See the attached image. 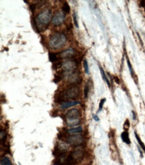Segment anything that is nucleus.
<instances>
[{"instance_id":"obj_1","label":"nucleus","mask_w":145,"mask_h":165,"mask_svg":"<svg viewBox=\"0 0 145 165\" xmlns=\"http://www.w3.org/2000/svg\"><path fill=\"white\" fill-rule=\"evenodd\" d=\"M52 11L50 9H45L39 13L35 18L36 26L39 32L47 29L52 20Z\"/></svg>"},{"instance_id":"obj_2","label":"nucleus","mask_w":145,"mask_h":165,"mask_svg":"<svg viewBox=\"0 0 145 165\" xmlns=\"http://www.w3.org/2000/svg\"><path fill=\"white\" fill-rule=\"evenodd\" d=\"M67 37L65 33L56 32L50 36L48 41V46L52 49H59L65 45Z\"/></svg>"},{"instance_id":"obj_3","label":"nucleus","mask_w":145,"mask_h":165,"mask_svg":"<svg viewBox=\"0 0 145 165\" xmlns=\"http://www.w3.org/2000/svg\"><path fill=\"white\" fill-rule=\"evenodd\" d=\"M84 156V149L78 147L66 158L65 165H72L81 161Z\"/></svg>"},{"instance_id":"obj_4","label":"nucleus","mask_w":145,"mask_h":165,"mask_svg":"<svg viewBox=\"0 0 145 165\" xmlns=\"http://www.w3.org/2000/svg\"><path fill=\"white\" fill-rule=\"evenodd\" d=\"M80 89L78 86L73 85L69 87L68 88L64 90L61 96V99L62 101L67 99H75L79 96Z\"/></svg>"},{"instance_id":"obj_5","label":"nucleus","mask_w":145,"mask_h":165,"mask_svg":"<svg viewBox=\"0 0 145 165\" xmlns=\"http://www.w3.org/2000/svg\"><path fill=\"white\" fill-rule=\"evenodd\" d=\"M84 137L80 135H70L66 138V142L68 145L74 146V147H80L84 142Z\"/></svg>"},{"instance_id":"obj_6","label":"nucleus","mask_w":145,"mask_h":165,"mask_svg":"<svg viewBox=\"0 0 145 165\" xmlns=\"http://www.w3.org/2000/svg\"><path fill=\"white\" fill-rule=\"evenodd\" d=\"M61 67L62 68V71L66 73L74 72L76 69L78 67V64H77L75 61L73 60H67L65 61L61 64Z\"/></svg>"},{"instance_id":"obj_7","label":"nucleus","mask_w":145,"mask_h":165,"mask_svg":"<svg viewBox=\"0 0 145 165\" xmlns=\"http://www.w3.org/2000/svg\"><path fill=\"white\" fill-rule=\"evenodd\" d=\"M65 20V13L63 11H58L52 17V23L55 26H59L62 24Z\"/></svg>"},{"instance_id":"obj_8","label":"nucleus","mask_w":145,"mask_h":165,"mask_svg":"<svg viewBox=\"0 0 145 165\" xmlns=\"http://www.w3.org/2000/svg\"><path fill=\"white\" fill-rule=\"evenodd\" d=\"M65 116L66 120L78 119L81 116V113L78 108H72L66 112Z\"/></svg>"},{"instance_id":"obj_9","label":"nucleus","mask_w":145,"mask_h":165,"mask_svg":"<svg viewBox=\"0 0 145 165\" xmlns=\"http://www.w3.org/2000/svg\"><path fill=\"white\" fill-rule=\"evenodd\" d=\"M76 55L75 49L72 47L66 49L65 50L60 53V58L64 59V60H68L73 57Z\"/></svg>"},{"instance_id":"obj_10","label":"nucleus","mask_w":145,"mask_h":165,"mask_svg":"<svg viewBox=\"0 0 145 165\" xmlns=\"http://www.w3.org/2000/svg\"><path fill=\"white\" fill-rule=\"evenodd\" d=\"M64 75L66 77L68 81L72 84L78 83V81H80L79 80L80 79L79 75L78 73L76 72V71H74V72H72V73H66V74H64Z\"/></svg>"},{"instance_id":"obj_11","label":"nucleus","mask_w":145,"mask_h":165,"mask_svg":"<svg viewBox=\"0 0 145 165\" xmlns=\"http://www.w3.org/2000/svg\"><path fill=\"white\" fill-rule=\"evenodd\" d=\"M80 102L77 101H66V102H63L60 105V108L62 110H65L68 108L70 107H74V106L79 105Z\"/></svg>"},{"instance_id":"obj_12","label":"nucleus","mask_w":145,"mask_h":165,"mask_svg":"<svg viewBox=\"0 0 145 165\" xmlns=\"http://www.w3.org/2000/svg\"><path fill=\"white\" fill-rule=\"evenodd\" d=\"M83 131L82 127H74V128H71L67 130V133H68L70 135H78V134L81 133Z\"/></svg>"},{"instance_id":"obj_13","label":"nucleus","mask_w":145,"mask_h":165,"mask_svg":"<svg viewBox=\"0 0 145 165\" xmlns=\"http://www.w3.org/2000/svg\"><path fill=\"white\" fill-rule=\"evenodd\" d=\"M121 138H122V141L125 142L126 144L127 145L131 144V140H130V138H129V135L127 131H124L121 134Z\"/></svg>"},{"instance_id":"obj_14","label":"nucleus","mask_w":145,"mask_h":165,"mask_svg":"<svg viewBox=\"0 0 145 165\" xmlns=\"http://www.w3.org/2000/svg\"><path fill=\"white\" fill-rule=\"evenodd\" d=\"M80 123V119H74V120H66V124H68V126L71 127L78 125Z\"/></svg>"},{"instance_id":"obj_15","label":"nucleus","mask_w":145,"mask_h":165,"mask_svg":"<svg viewBox=\"0 0 145 165\" xmlns=\"http://www.w3.org/2000/svg\"><path fill=\"white\" fill-rule=\"evenodd\" d=\"M49 58H50V60L51 62H55L58 61V58H60V53L56 54L55 53H49Z\"/></svg>"},{"instance_id":"obj_16","label":"nucleus","mask_w":145,"mask_h":165,"mask_svg":"<svg viewBox=\"0 0 145 165\" xmlns=\"http://www.w3.org/2000/svg\"><path fill=\"white\" fill-rule=\"evenodd\" d=\"M2 165H12L11 162L8 157H4L2 158L1 160Z\"/></svg>"},{"instance_id":"obj_17","label":"nucleus","mask_w":145,"mask_h":165,"mask_svg":"<svg viewBox=\"0 0 145 165\" xmlns=\"http://www.w3.org/2000/svg\"><path fill=\"white\" fill-rule=\"evenodd\" d=\"M134 133H135V137H136V139H137V141H138V144H139V145L140 146V147H141L142 148H143V150L144 152H145V145H144V143H143V142H142L140 138L139 137V136L138 135V134L137 133V132H135Z\"/></svg>"},{"instance_id":"obj_18","label":"nucleus","mask_w":145,"mask_h":165,"mask_svg":"<svg viewBox=\"0 0 145 165\" xmlns=\"http://www.w3.org/2000/svg\"><path fill=\"white\" fill-rule=\"evenodd\" d=\"M62 11L65 14H69L70 11V8L69 6V4H68V2H65L64 3L63 6H62Z\"/></svg>"},{"instance_id":"obj_19","label":"nucleus","mask_w":145,"mask_h":165,"mask_svg":"<svg viewBox=\"0 0 145 165\" xmlns=\"http://www.w3.org/2000/svg\"><path fill=\"white\" fill-rule=\"evenodd\" d=\"M0 133H1L0 134V135H1V142H2V145H3L4 143H5L6 138H7V133H5V130L2 129L1 130Z\"/></svg>"},{"instance_id":"obj_20","label":"nucleus","mask_w":145,"mask_h":165,"mask_svg":"<svg viewBox=\"0 0 145 165\" xmlns=\"http://www.w3.org/2000/svg\"><path fill=\"white\" fill-rule=\"evenodd\" d=\"M99 67H100V72H101V74H102V77H103V79H104V81H105L107 83V84H108V85H109V87L110 86V82H109V79H108V78H107V77H106V75H105V73H104V70H103V69H102V68L100 66H99Z\"/></svg>"},{"instance_id":"obj_21","label":"nucleus","mask_w":145,"mask_h":165,"mask_svg":"<svg viewBox=\"0 0 145 165\" xmlns=\"http://www.w3.org/2000/svg\"><path fill=\"white\" fill-rule=\"evenodd\" d=\"M83 66H84V69L85 72L89 74V67H88V61L86 60H84V61H83Z\"/></svg>"},{"instance_id":"obj_22","label":"nucleus","mask_w":145,"mask_h":165,"mask_svg":"<svg viewBox=\"0 0 145 165\" xmlns=\"http://www.w3.org/2000/svg\"><path fill=\"white\" fill-rule=\"evenodd\" d=\"M89 90H90V89H89L88 84L86 83L84 89V97L85 98L88 97V93H89Z\"/></svg>"},{"instance_id":"obj_23","label":"nucleus","mask_w":145,"mask_h":165,"mask_svg":"<svg viewBox=\"0 0 145 165\" xmlns=\"http://www.w3.org/2000/svg\"><path fill=\"white\" fill-rule=\"evenodd\" d=\"M127 59V63H128V66L129 67V70H130V72L131 73V75L133 77L134 75V71H133V69H132V65H131V62H130V60H128V58L127 57L126 58Z\"/></svg>"},{"instance_id":"obj_24","label":"nucleus","mask_w":145,"mask_h":165,"mask_svg":"<svg viewBox=\"0 0 145 165\" xmlns=\"http://www.w3.org/2000/svg\"><path fill=\"white\" fill-rule=\"evenodd\" d=\"M73 16V21H74V23L75 26L76 27H78V21H77V17H76V14L75 12H74V14L72 15Z\"/></svg>"},{"instance_id":"obj_25","label":"nucleus","mask_w":145,"mask_h":165,"mask_svg":"<svg viewBox=\"0 0 145 165\" xmlns=\"http://www.w3.org/2000/svg\"><path fill=\"white\" fill-rule=\"evenodd\" d=\"M105 101H106V99H101V101H100V103H99V109H98V111H100L102 109L103 105L104 104V102H105Z\"/></svg>"},{"instance_id":"obj_26","label":"nucleus","mask_w":145,"mask_h":165,"mask_svg":"<svg viewBox=\"0 0 145 165\" xmlns=\"http://www.w3.org/2000/svg\"><path fill=\"white\" fill-rule=\"evenodd\" d=\"M129 127H130V123H129V121L127 119V120H126L125 123L124 124V129L126 130V131L128 130Z\"/></svg>"},{"instance_id":"obj_27","label":"nucleus","mask_w":145,"mask_h":165,"mask_svg":"<svg viewBox=\"0 0 145 165\" xmlns=\"http://www.w3.org/2000/svg\"><path fill=\"white\" fill-rule=\"evenodd\" d=\"M93 119L95 120V121H99V119H98V117L96 116V115H93Z\"/></svg>"},{"instance_id":"obj_28","label":"nucleus","mask_w":145,"mask_h":165,"mask_svg":"<svg viewBox=\"0 0 145 165\" xmlns=\"http://www.w3.org/2000/svg\"><path fill=\"white\" fill-rule=\"evenodd\" d=\"M114 78H115V81H116L117 83H120V82H119V79H118V77H114Z\"/></svg>"}]
</instances>
